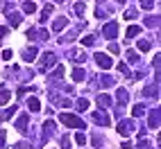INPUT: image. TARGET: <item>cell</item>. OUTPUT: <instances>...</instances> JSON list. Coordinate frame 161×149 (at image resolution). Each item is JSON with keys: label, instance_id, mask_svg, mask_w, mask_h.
I'll use <instances>...</instances> for the list:
<instances>
[{"label": "cell", "instance_id": "cell-1", "mask_svg": "<svg viewBox=\"0 0 161 149\" xmlns=\"http://www.w3.org/2000/svg\"><path fill=\"white\" fill-rule=\"evenodd\" d=\"M61 118V122L66 124V126H70V129H84V122L77 118V115H70V113H61L59 115Z\"/></svg>", "mask_w": 161, "mask_h": 149}, {"label": "cell", "instance_id": "cell-2", "mask_svg": "<svg viewBox=\"0 0 161 149\" xmlns=\"http://www.w3.org/2000/svg\"><path fill=\"white\" fill-rule=\"evenodd\" d=\"M91 120H93L95 124H100V126H109V122H111L109 113H104V111H93V113H91Z\"/></svg>", "mask_w": 161, "mask_h": 149}, {"label": "cell", "instance_id": "cell-3", "mask_svg": "<svg viewBox=\"0 0 161 149\" xmlns=\"http://www.w3.org/2000/svg\"><path fill=\"white\" fill-rule=\"evenodd\" d=\"M55 63H57V57L52 54V52H46V54L41 57V63H39V70H41V72H46V70H48L50 66H55Z\"/></svg>", "mask_w": 161, "mask_h": 149}, {"label": "cell", "instance_id": "cell-4", "mask_svg": "<svg viewBox=\"0 0 161 149\" xmlns=\"http://www.w3.org/2000/svg\"><path fill=\"white\" fill-rule=\"evenodd\" d=\"M95 63H98V66H100L102 70H109V68L114 66V61H111V57H107L104 52H98V54H95Z\"/></svg>", "mask_w": 161, "mask_h": 149}, {"label": "cell", "instance_id": "cell-5", "mask_svg": "<svg viewBox=\"0 0 161 149\" xmlns=\"http://www.w3.org/2000/svg\"><path fill=\"white\" fill-rule=\"evenodd\" d=\"M134 131V120H120L118 122V133L120 136H132Z\"/></svg>", "mask_w": 161, "mask_h": 149}, {"label": "cell", "instance_id": "cell-6", "mask_svg": "<svg viewBox=\"0 0 161 149\" xmlns=\"http://www.w3.org/2000/svg\"><path fill=\"white\" fill-rule=\"evenodd\" d=\"M102 34H104L107 39H116V34H118V23H116V20H109V23L102 27Z\"/></svg>", "mask_w": 161, "mask_h": 149}, {"label": "cell", "instance_id": "cell-7", "mask_svg": "<svg viewBox=\"0 0 161 149\" xmlns=\"http://www.w3.org/2000/svg\"><path fill=\"white\" fill-rule=\"evenodd\" d=\"M27 122H30V118H27V113H23V115H18V120H16V129H18L20 133H27Z\"/></svg>", "mask_w": 161, "mask_h": 149}, {"label": "cell", "instance_id": "cell-8", "mask_svg": "<svg viewBox=\"0 0 161 149\" xmlns=\"http://www.w3.org/2000/svg\"><path fill=\"white\" fill-rule=\"evenodd\" d=\"M147 124H150V129H159V109H152V111H150Z\"/></svg>", "mask_w": 161, "mask_h": 149}, {"label": "cell", "instance_id": "cell-9", "mask_svg": "<svg viewBox=\"0 0 161 149\" xmlns=\"http://www.w3.org/2000/svg\"><path fill=\"white\" fill-rule=\"evenodd\" d=\"M66 25H68V20L64 18V16H59V18H55V20H52V29H55V32H61Z\"/></svg>", "mask_w": 161, "mask_h": 149}, {"label": "cell", "instance_id": "cell-10", "mask_svg": "<svg viewBox=\"0 0 161 149\" xmlns=\"http://www.w3.org/2000/svg\"><path fill=\"white\" fill-rule=\"evenodd\" d=\"M7 18H9V25H12V27H18L20 20H23L20 14H14V12H7Z\"/></svg>", "mask_w": 161, "mask_h": 149}, {"label": "cell", "instance_id": "cell-11", "mask_svg": "<svg viewBox=\"0 0 161 149\" xmlns=\"http://www.w3.org/2000/svg\"><path fill=\"white\" fill-rule=\"evenodd\" d=\"M34 59H36V48H27V50L23 52V61L30 63V61H34Z\"/></svg>", "mask_w": 161, "mask_h": 149}, {"label": "cell", "instance_id": "cell-12", "mask_svg": "<svg viewBox=\"0 0 161 149\" xmlns=\"http://www.w3.org/2000/svg\"><path fill=\"white\" fill-rule=\"evenodd\" d=\"M27 109H30V111H36V113H39V111H41V102H39L36 97H30V100H27Z\"/></svg>", "mask_w": 161, "mask_h": 149}, {"label": "cell", "instance_id": "cell-13", "mask_svg": "<svg viewBox=\"0 0 161 149\" xmlns=\"http://www.w3.org/2000/svg\"><path fill=\"white\" fill-rule=\"evenodd\" d=\"M111 102H114V100L109 97V95H104V93H100V95H98V104H100V106H104V109H107V106H111Z\"/></svg>", "mask_w": 161, "mask_h": 149}, {"label": "cell", "instance_id": "cell-14", "mask_svg": "<svg viewBox=\"0 0 161 149\" xmlns=\"http://www.w3.org/2000/svg\"><path fill=\"white\" fill-rule=\"evenodd\" d=\"M130 102V93L125 88H118V104H127Z\"/></svg>", "mask_w": 161, "mask_h": 149}, {"label": "cell", "instance_id": "cell-15", "mask_svg": "<svg viewBox=\"0 0 161 149\" xmlns=\"http://www.w3.org/2000/svg\"><path fill=\"white\" fill-rule=\"evenodd\" d=\"M23 12H25V14H34V12H36V3L25 0V3H23Z\"/></svg>", "mask_w": 161, "mask_h": 149}, {"label": "cell", "instance_id": "cell-16", "mask_svg": "<svg viewBox=\"0 0 161 149\" xmlns=\"http://www.w3.org/2000/svg\"><path fill=\"white\" fill-rule=\"evenodd\" d=\"M138 34H141V27H138V25H130V27H127V39H134Z\"/></svg>", "mask_w": 161, "mask_h": 149}, {"label": "cell", "instance_id": "cell-17", "mask_svg": "<svg viewBox=\"0 0 161 149\" xmlns=\"http://www.w3.org/2000/svg\"><path fill=\"white\" fill-rule=\"evenodd\" d=\"M52 9H55V5H48V7L43 9V12H41V20H39V23H46V20H48V16L52 14Z\"/></svg>", "mask_w": 161, "mask_h": 149}, {"label": "cell", "instance_id": "cell-18", "mask_svg": "<svg viewBox=\"0 0 161 149\" xmlns=\"http://www.w3.org/2000/svg\"><path fill=\"white\" fill-rule=\"evenodd\" d=\"M84 74H86V72H84L82 68H75L73 70V81H84Z\"/></svg>", "mask_w": 161, "mask_h": 149}, {"label": "cell", "instance_id": "cell-19", "mask_svg": "<svg viewBox=\"0 0 161 149\" xmlns=\"http://www.w3.org/2000/svg\"><path fill=\"white\" fill-rule=\"evenodd\" d=\"M48 36H50V34H48L46 29H34V41H36V39H39V41H48Z\"/></svg>", "mask_w": 161, "mask_h": 149}, {"label": "cell", "instance_id": "cell-20", "mask_svg": "<svg viewBox=\"0 0 161 149\" xmlns=\"http://www.w3.org/2000/svg\"><path fill=\"white\" fill-rule=\"evenodd\" d=\"M9 100H12V93L9 90H0V106H5Z\"/></svg>", "mask_w": 161, "mask_h": 149}, {"label": "cell", "instance_id": "cell-21", "mask_svg": "<svg viewBox=\"0 0 161 149\" xmlns=\"http://www.w3.org/2000/svg\"><path fill=\"white\" fill-rule=\"evenodd\" d=\"M143 95H147V97H157V95H159L157 93V84H154V86H150V88H145Z\"/></svg>", "mask_w": 161, "mask_h": 149}, {"label": "cell", "instance_id": "cell-22", "mask_svg": "<svg viewBox=\"0 0 161 149\" xmlns=\"http://www.w3.org/2000/svg\"><path fill=\"white\" fill-rule=\"evenodd\" d=\"M43 129H46V138L52 133V129H55V122H52V120H48L46 124H43ZM46 138H43V140H46Z\"/></svg>", "mask_w": 161, "mask_h": 149}, {"label": "cell", "instance_id": "cell-23", "mask_svg": "<svg viewBox=\"0 0 161 149\" xmlns=\"http://www.w3.org/2000/svg\"><path fill=\"white\" fill-rule=\"evenodd\" d=\"M84 12H86V5H84V3H75V14L82 16Z\"/></svg>", "mask_w": 161, "mask_h": 149}, {"label": "cell", "instance_id": "cell-24", "mask_svg": "<svg viewBox=\"0 0 161 149\" xmlns=\"http://www.w3.org/2000/svg\"><path fill=\"white\" fill-rule=\"evenodd\" d=\"M132 113L136 115V118H138V115H145V106H143V104H136V106H134V111H132Z\"/></svg>", "mask_w": 161, "mask_h": 149}, {"label": "cell", "instance_id": "cell-25", "mask_svg": "<svg viewBox=\"0 0 161 149\" xmlns=\"http://www.w3.org/2000/svg\"><path fill=\"white\" fill-rule=\"evenodd\" d=\"M145 25H147V27H159V18H157V16L147 18V20H145Z\"/></svg>", "mask_w": 161, "mask_h": 149}, {"label": "cell", "instance_id": "cell-26", "mask_svg": "<svg viewBox=\"0 0 161 149\" xmlns=\"http://www.w3.org/2000/svg\"><path fill=\"white\" fill-rule=\"evenodd\" d=\"M93 43H95V36L93 34H89V36L82 39V45H93Z\"/></svg>", "mask_w": 161, "mask_h": 149}, {"label": "cell", "instance_id": "cell-27", "mask_svg": "<svg viewBox=\"0 0 161 149\" xmlns=\"http://www.w3.org/2000/svg\"><path fill=\"white\" fill-rule=\"evenodd\" d=\"M138 50H141V52H147V50H150V41H143V39H141V41H138Z\"/></svg>", "mask_w": 161, "mask_h": 149}, {"label": "cell", "instance_id": "cell-28", "mask_svg": "<svg viewBox=\"0 0 161 149\" xmlns=\"http://www.w3.org/2000/svg\"><path fill=\"white\" fill-rule=\"evenodd\" d=\"M127 61H130V63H136V61H138V54H136L134 50H130V52H127Z\"/></svg>", "mask_w": 161, "mask_h": 149}, {"label": "cell", "instance_id": "cell-29", "mask_svg": "<svg viewBox=\"0 0 161 149\" xmlns=\"http://www.w3.org/2000/svg\"><path fill=\"white\" fill-rule=\"evenodd\" d=\"M77 109L80 111H86L89 109V100H77Z\"/></svg>", "mask_w": 161, "mask_h": 149}, {"label": "cell", "instance_id": "cell-30", "mask_svg": "<svg viewBox=\"0 0 161 149\" xmlns=\"http://www.w3.org/2000/svg\"><path fill=\"white\" fill-rule=\"evenodd\" d=\"M141 7L143 9H154V0H141Z\"/></svg>", "mask_w": 161, "mask_h": 149}, {"label": "cell", "instance_id": "cell-31", "mask_svg": "<svg viewBox=\"0 0 161 149\" xmlns=\"http://www.w3.org/2000/svg\"><path fill=\"white\" fill-rule=\"evenodd\" d=\"M61 149H70V138H68V136L61 138Z\"/></svg>", "mask_w": 161, "mask_h": 149}, {"label": "cell", "instance_id": "cell-32", "mask_svg": "<svg viewBox=\"0 0 161 149\" xmlns=\"http://www.w3.org/2000/svg\"><path fill=\"white\" fill-rule=\"evenodd\" d=\"M75 142H77V145H84V142H86V138H84V133H75Z\"/></svg>", "mask_w": 161, "mask_h": 149}, {"label": "cell", "instance_id": "cell-33", "mask_svg": "<svg viewBox=\"0 0 161 149\" xmlns=\"http://www.w3.org/2000/svg\"><path fill=\"white\" fill-rule=\"evenodd\" d=\"M118 70H120V72H127V74H132L130 68H127V63H118ZM127 74H125V77H127Z\"/></svg>", "mask_w": 161, "mask_h": 149}, {"label": "cell", "instance_id": "cell-34", "mask_svg": "<svg viewBox=\"0 0 161 149\" xmlns=\"http://www.w3.org/2000/svg\"><path fill=\"white\" fill-rule=\"evenodd\" d=\"M102 86H114V77H102Z\"/></svg>", "mask_w": 161, "mask_h": 149}, {"label": "cell", "instance_id": "cell-35", "mask_svg": "<svg viewBox=\"0 0 161 149\" xmlns=\"http://www.w3.org/2000/svg\"><path fill=\"white\" fill-rule=\"evenodd\" d=\"M109 52H111V54H118V52H120V48H118L116 43H109Z\"/></svg>", "mask_w": 161, "mask_h": 149}, {"label": "cell", "instance_id": "cell-36", "mask_svg": "<svg viewBox=\"0 0 161 149\" xmlns=\"http://www.w3.org/2000/svg\"><path fill=\"white\" fill-rule=\"evenodd\" d=\"M55 77H57V79H61V77H64V68H61V66H57V68H55Z\"/></svg>", "mask_w": 161, "mask_h": 149}, {"label": "cell", "instance_id": "cell-37", "mask_svg": "<svg viewBox=\"0 0 161 149\" xmlns=\"http://www.w3.org/2000/svg\"><path fill=\"white\" fill-rule=\"evenodd\" d=\"M125 18H136V9H127V12H125Z\"/></svg>", "mask_w": 161, "mask_h": 149}, {"label": "cell", "instance_id": "cell-38", "mask_svg": "<svg viewBox=\"0 0 161 149\" xmlns=\"http://www.w3.org/2000/svg\"><path fill=\"white\" fill-rule=\"evenodd\" d=\"M5 138H7L5 129H0V149H3V145H5Z\"/></svg>", "mask_w": 161, "mask_h": 149}, {"label": "cell", "instance_id": "cell-39", "mask_svg": "<svg viewBox=\"0 0 161 149\" xmlns=\"http://www.w3.org/2000/svg\"><path fill=\"white\" fill-rule=\"evenodd\" d=\"M3 59H5V61L12 59V50H5V52H3Z\"/></svg>", "mask_w": 161, "mask_h": 149}, {"label": "cell", "instance_id": "cell-40", "mask_svg": "<svg viewBox=\"0 0 161 149\" xmlns=\"http://www.w3.org/2000/svg\"><path fill=\"white\" fill-rule=\"evenodd\" d=\"M152 66H154V72L159 74V57H154V63H152Z\"/></svg>", "mask_w": 161, "mask_h": 149}, {"label": "cell", "instance_id": "cell-41", "mask_svg": "<svg viewBox=\"0 0 161 149\" xmlns=\"http://www.w3.org/2000/svg\"><path fill=\"white\" fill-rule=\"evenodd\" d=\"M138 147H141V149H147V147H150V142H147V140H141V142H138Z\"/></svg>", "mask_w": 161, "mask_h": 149}, {"label": "cell", "instance_id": "cell-42", "mask_svg": "<svg viewBox=\"0 0 161 149\" xmlns=\"http://www.w3.org/2000/svg\"><path fill=\"white\" fill-rule=\"evenodd\" d=\"M7 32H9L7 27H0V39H3V36H7Z\"/></svg>", "mask_w": 161, "mask_h": 149}, {"label": "cell", "instance_id": "cell-43", "mask_svg": "<svg viewBox=\"0 0 161 149\" xmlns=\"http://www.w3.org/2000/svg\"><path fill=\"white\" fill-rule=\"evenodd\" d=\"M14 149H27V145H16Z\"/></svg>", "mask_w": 161, "mask_h": 149}, {"label": "cell", "instance_id": "cell-44", "mask_svg": "<svg viewBox=\"0 0 161 149\" xmlns=\"http://www.w3.org/2000/svg\"><path fill=\"white\" fill-rule=\"evenodd\" d=\"M3 120H5V113H0V122H3Z\"/></svg>", "mask_w": 161, "mask_h": 149}, {"label": "cell", "instance_id": "cell-45", "mask_svg": "<svg viewBox=\"0 0 161 149\" xmlns=\"http://www.w3.org/2000/svg\"><path fill=\"white\" fill-rule=\"evenodd\" d=\"M116 3H125V0H116Z\"/></svg>", "mask_w": 161, "mask_h": 149}, {"label": "cell", "instance_id": "cell-46", "mask_svg": "<svg viewBox=\"0 0 161 149\" xmlns=\"http://www.w3.org/2000/svg\"><path fill=\"white\" fill-rule=\"evenodd\" d=\"M98 3H100V0H98Z\"/></svg>", "mask_w": 161, "mask_h": 149}]
</instances>
